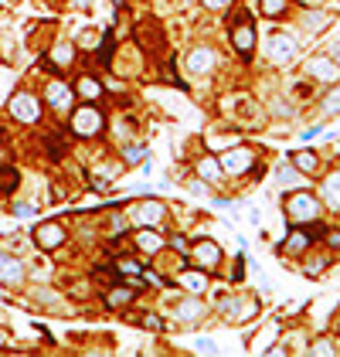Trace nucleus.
I'll list each match as a JSON object with an SVG mask.
<instances>
[{
	"mask_svg": "<svg viewBox=\"0 0 340 357\" xmlns=\"http://www.w3.org/2000/svg\"><path fill=\"white\" fill-rule=\"evenodd\" d=\"M164 214H167V208H164L157 197H147V201H140V204H136L133 221H136L140 228H150V225H160V221H164Z\"/></svg>",
	"mask_w": 340,
	"mask_h": 357,
	"instance_id": "7",
	"label": "nucleus"
},
{
	"mask_svg": "<svg viewBox=\"0 0 340 357\" xmlns=\"http://www.w3.org/2000/svg\"><path fill=\"white\" fill-rule=\"evenodd\" d=\"M136 299V289L130 286V289H109V296H106V306L109 310H119V306H130Z\"/></svg>",
	"mask_w": 340,
	"mask_h": 357,
	"instance_id": "18",
	"label": "nucleus"
},
{
	"mask_svg": "<svg viewBox=\"0 0 340 357\" xmlns=\"http://www.w3.org/2000/svg\"><path fill=\"white\" fill-rule=\"evenodd\" d=\"M197 174H201L204 180H218L225 171H221L218 157H201V160H197Z\"/></svg>",
	"mask_w": 340,
	"mask_h": 357,
	"instance_id": "21",
	"label": "nucleus"
},
{
	"mask_svg": "<svg viewBox=\"0 0 340 357\" xmlns=\"http://www.w3.org/2000/svg\"><path fill=\"white\" fill-rule=\"evenodd\" d=\"M187 256H191V262H194V266L204 269V272H208V269H215L218 262H221V249H218V242H211V238H201V242H194Z\"/></svg>",
	"mask_w": 340,
	"mask_h": 357,
	"instance_id": "4",
	"label": "nucleus"
},
{
	"mask_svg": "<svg viewBox=\"0 0 340 357\" xmlns=\"http://www.w3.org/2000/svg\"><path fill=\"white\" fill-rule=\"evenodd\" d=\"M72 296H88V286L79 282V286H72Z\"/></svg>",
	"mask_w": 340,
	"mask_h": 357,
	"instance_id": "39",
	"label": "nucleus"
},
{
	"mask_svg": "<svg viewBox=\"0 0 340 357\" xmlns=\"http://www.w3.org/2000/svg\"><path fill=\"white\" fill-rule=\"evenodd\" d=\"M324 238H327L334 249H340V232H324Z\"/></svg>",
	"mask_w": 340,
	"mask_h": 357,
	"instance_id": "38",
	"label": "nucleus"
},
{
	"mask_svg": "<svg viewBox=\"0 0 340 357\" xmlns=\"http://www.w3.org/2000/svg\"><path fill=\"white\" fill-rule=\"evenodd\" d=\"M92 279H95L99 286H112V282H119L116 269H95V272H92Z\"/></svg>",
	"mask_w": 340,
	"mask_h": 357,
	"instance_id": "28",
	"label": "nucleus"
},
{
	"mask_svg": "<svg viewBox=\"0 0 340 357\" xmlns=\"http://www.w3.org/2000/svg\"><path fill=\"white\" fill-rule=\"evenodd\" d=\"M330 58H334V62H337V65H340V38H337V41H334V48H330Z\"/></svg>",
	"mask_w": 340,
	"mask_h": 357,
	"instance_id": "41",
	"label": "nucleus"
},
{
	"mask_svg": "<svg viewBox=\"0 0 340 357\" xmlns=\"http://www.w3.org/2000/svg\"><path fill=\"white\" fill-rule=\"evenodd\" d=\"M173 313H177V320H180V323H197V320L204 317V303L191 293L187 299H180V303L173 306Z\"/></svg>",
	"mask_w": 340,
	"mask_h": 357,
	"instance_id": "14",
	"label": "nucleus"
},
{
	"mask_svg": "<svg viewBox=\"0 0 340 357\" xmlns=\"http://www.w3.org/2000/svg\"><path fill=\"white\" fill-rule=\"evenodd\" d=\"M204 7L208 10H225V7H232V0H204Z\"/></svg>",
	"mask_w": 340,
	"mask_h": 357,
	"instance_id": "36",
	"label": "nucleus"
},
{
	"mask_svg": "<svg viewBox=\"0 0 340 357\" xmlns=\"http://www.w3.org/2000/svg\"><path fill=\"white\" fill-rule=\"evenodd\" d=\"M310 232H293L289 238H286V245H282V252H289V256H296V252H303L306 245H310Z\"/></svg>",
	"mask_w": 340,
	"mask_h": 357,
	"instance_id": "23",
	"label": "nucleus"
},
{
	"mask_svg": "<svg viewBox=\"0 0 340 357\" xmlns=\"http://www.w3.org/2000/svg\"><path fill=\"white\" fill-rule=\"evenodd\" d=\"M324 269H327V259H310V262L303 266V272H306V275H317V272H324Z\"/></svg>",
	"mask_w": 340,
	"mask_h": 357,
	"instance_id": "30",
	"label": "nucleus"
},
{
	"mask_svg": "<svg viewBox=\"0 0 340 357\" xmlns=\"http://www.w3.org/2000/svg\"><path fill=\"white\" fill-rule=\"evenodd\" d=\"M72 3H75V7H88V0H72Z\"/></svg>",
	"mask_w": 340,
	"mask_h": 357,
	"instance_id": "42",
	"label": "nucleus"
},
{
	"mask_svg": "<svg viewBox=\"0 0 340 357\" xmlns=\"http://www.w3.org/2000/svg\"><path fill=\"white\" fill-rule=\"evenodd\" d=\"M140 323L143 327H150V330H160L164 323H160V317H140Z\"/></svg>",
	"mask_w": 340,
	"mask_h": 357,
	"instance_id": "35",
	"label": "nucleus"
},
{
	"mask_svg": "<svg viewBox=\"0 0 340 357\" xmlns=\"http://www.w3.org/2000/svg\"><path fill=\"white\" fill-rule=\"evenodd\" d=\"M136 249L154 256V252H160V249H164V238H160L157 232H140V235H136Z\"/></svg>",
	"mask_w": 340,
	"mask_h": 357,
	"instance_id": "19",
	"label": "nucleus"
},
{
	"mask_svg": "<svg viewBox=\"0 0 340 357\" xmlns=\"http://www.w3.org/2000/svg\"><path fill=\"white\" fill-rule=\"evenodd\" d=\"M218 164L225 174H245L252 167V153L249 150H228L225 157H218Z\"/></svg>",
	"mask_w": 340,
	"mask_h": 357,
	"instance_id": "13",
	"label": "nucleus"
},
{
	"mask_svg": "<svg viewBox=\"0 0 340 357\" xmlns=\"http://www.w3.org/2000/svg\"><path fill=\"white\" fill-rule=\"evenodd\" d=\"M327 24V17L324 14H306V27H313V31H320Z\"/></svg>",
	"mask_w": 340,
	"mask_h": 357,
	"instance_id": "32",
	"label": "nucleus"
},
{
	"mask_svg": "<svg viewBox=\"0 0 340 357\" xmlns=\"http://www.w3.org/2000/svg\"><path fill=\"white\" fill-rule=\"evenodd\" d=\"M286 214H289L293 221H317L320 201H317L310 190H296V194L286 197Z\"/></svg>",
	"mask_w": 340,
	"mask_h": 357,
	"instance_id": "1",
	"label": "nucleus"
},
{
	"mask_svg": "<svg viewBox=\"0 0 340 357\" xmlns=\"http://www.w3.org/2000/svg\"><path fill=\"white\" fill-rule=\"evenodd\" d=\"M79 45H82V48H99V34H95V31H82V34H79Z\"/></svg>",
	"mask_w": 340,
	"mask_h": 357,
	"instance_id": "29",
	"label": "nucleus"
},
{
	"mask_svg": "<svg viewBox=\"0 0 340 357\" xmlns=\"http://www.w3.org/2000/svg\"><path fill=\"white\" fill-rule=\"evenodd\" d=\"M72 130H75L79 136H95V133H102V130H106L102 109H95V106H79L75 116H72Z\"/></svg>",
	"mask_w": 340,
	"mask_h": 357,
	"instance_id": "2",
	"label": "nucleus"
},
{
	"mask_svg": "<svg viewBox=\"0 0 340 357\" xmlns=\"http://www.w3.org/2000/svg\"><path fill=\"white\" fill-rule=\"evenodd\" d=\"M143 157H147V147H140V143H130V147L123 150V160H126V164H140Z\"/></svg>",
	"mask_w": 340,
	"mask_h": 357,
	"instance_id": "27",
	"label": "nucleus"
},
{
	"mask_svg": "<svg viewBox=\"0 0 340 357\" xmlns=\"http://www.w3.org/2000/svg\"><path fill=\"white\" fill-rule=\"evenodd\" d=\"M286 3H289V0H258V7H262L265 17H279V14L286 10Z\"/></svg>",
	"mask_w": 340,
	"mask_h": 357,
	"instance_id": "25",
	"label": "nucleus"
},
{
	"mask_svg": "<svg viewBox=\"0 0 340 357\" xmlns=\"http://www.w3.org/2000/svg\"><path fill=\"white\" fill-rule=\"evenodd\" d=\"M334 351H337V347H334L330 341H317V344L310 347V354H334Z\"/></svg>",
	"mask_w": 340,
	"mask_h": 357,
	"instance_id": "31",
	"label": "nucleus"
},
{
	"mask_svg": "<svg viewBox=\"0 0 340 357\" xmlns=\"http://www.w3.org/2000/svg\"><path fill=\"white\" fill-rule=\"evenodd\" d=\"M184 65H187L191 75H208V72L215 69V51H211V48H194Z\"/></svg>",
	"mask_w": 340,
	"mask_h": 357,
	"instance_id": "12",
	"label": "nucleus"
},
{
	"mask_svg": "<svg viewBox=\"0 0 340 357\" xmlns=\"http://www.w3.org/2000/svg\"><path fill=\"white\" fill-rule=\"evenodd\" d=\"M31 211H34L31 204H14V214H31Z\"/></svg>",
	"mask_w": 340,
	"mask_h": 357,
	"instance_id": "40",
	"label": "nucleus"
},
{
	"mask_svg": "<svg viewBox=\"0 0 340 357\" xmlns=\"http://www.w3.org/2000/svg\"><path fill=\"white\" fill-rule=\"evenodd\" d=\"M72 95H75V92L69 89L65 82H51V86L45 89V99H48L55 109H69V106H72Z\"/></svg>",
	"mask_w": 340,
	"mask_h": 357,
	"instance_id": "16",
	"label": "nucleus"
},
{
	"mask_svg": "<svg viewBox=\"0 0 340 357\" xmlns=\"http://www.w3.org/2000/svg\"><path fill=\"white\" fill-rule=\"evenodd\" d=\"M324 112H327V116H337L340 112V89H330L324 95Z\"/></svg>",
	"mask_w": 340,
	"mask_h": 357,
	"instance_id": "26",
	"label": "nucleus"
},
{
	"mask_svg": "<svg viewBox=\"0 0 340 357\" xmlns=\"http://www.w3.org/2000/svg\"><path fill=\"white\" fill-rule=\"evenodd\" d=\"M265 55H269L276 65H286V62L296 55V41H293L289 34L276 31V34H269V41H265Z\"/></svg>",
	"mask_w": 340,
	"mask_h": 357,
	"instance_id": "6",
	"label": "nucleus"
},
{
	"mask_svg": "<svg viewBox=\"0 0 340 357\" xmlns=\"http://www.w3.org/2000/svg\"><path fill=\"white\" fill-rule=\"evenodd\" d=\"M306 72H310L317 82H337L340 79V65L334 62V58H327V55L310 58V62H306Z\"/></svg>",
	"mask_w": 340,
	"mask_h": 357,
	"instance_id": "8",
	"label": "nucleus"
},
{
	"mask_svg": "<svg viewBox=\"0 0 340 357\" xmlns=\"http://www.w3.org/2000/svg\"><path fill=\"white\" fill-rule=\"evenodd\" d=\"M194 351H201V354H215V351H218V344H215V341H197V344H194Z\"/></svg>",
	"mask_w": 340,
	"mask_h": 357,
	"instance_id": "34",
	"label": "nucleus"
},
{
	"mask_svg": "<svg viewBox=\"0 0 340 357\" xmlns=\"http://www.w3.org/2000/svg\"><path fill=\"white\" fill-rule=\"evenodd\" d=\"M293 180H296V167H286L282 164L279 167V184H293Z\"/></svg>",
	"mask_w": 340,
	"mask_h": 357,
	"instance_id": "33",
	"label": "nucleus"
},
{
	"mask_svg": "<svg viewBox=\"0 0 340 357\" xmlns=\"http://www.w3.org/2000/svg\"><path fill=\"white\" fill-rule=\"evenodd\" d=\"M232 45L239 48L242 58H252V48H255V31H252V21L242 17V24L232 31Z\"/></svg>",
	"mask_w": 340,
	"mask_h": 357,
	"instance_id": "10",
	"label": "nucleus"
},
{
	"mask_svg": "<svg viewBox=\"0 0 340 357\" xmlns=\"http://www.w3.org/2000/svg\"><path fill=\"white\" fill-rule=\"evenodd\" d=\"M143 279H147V282H150V286H164V279H160V275H157V272H150V269H147V272H143Z\"/></svg>",
	"mask_w": 340,
	"mask_h": 357,
	"instance_id": "37",
	"label": "nucleus"
},
{
	"mask_svg": "<svg viewBox=\"0 0 340 357\" xmlns=\"http://www.w3.org/2000/svg\"><path fill=\"white\" fill-rule=\"evenodd\" d=\"M177 286L184 289V293H194V296H201L204 289H208V272L204 269H184L180 275H177Z\"/></svg>",
	"mask_w": 340,
	"mask_h": 357,
	"instance_id": "11",
	"label": "nucleus"
},
{
	"mask_svg": "<svg viewBox=\"0 0 340 357\" xmlns=\"http://www.w3.org/2000/svg\"><path fill=\"white\" fill-rule=\"evenodd\" d=\"M75 92L82 95L85 102H92V99H99V95H102V82H99V79H92V75H85V79H79Z\"/></svg>",
	"mask_w": 340,
	"mask_h": 357,
	"instance_id": "20",
	"label": "nucleus"
},
{
	"mask_svg": "<svg viewBox=\"0 0 340 357\" xmlns=\"http://www.w3.org/2000/svg\"><path fill=\"white\" fill-rule=\"evenodd\" d=\"M324 201H327L330 208H337L340 211V171L337 174H330L327 184H324Z\"/></svg>",
	"mask_w": 340,
	"mask_h": 357,
	"instance_id": "22",
	"label": "nucleus"
},
{
	"mask_svg": "<svg viewBox=\"0 0 340 357\" xmlns=\"http://www.w3.org/2000/svg\"><path fill=\"white\" fill-rule=\"evenodd\" d=\"M0 282H3V286H17V282H24V266H21V259H14V256H0Z\"/></svg>",
	"mask_w": 340,
	"mask_h": 357,
	"instance_id": "15",
	"label": "nucleus"
},
{
	"mask_svg": "<svg viewBox=\"0 0 340 357\" xmlns=\"http://www.w3.org/2000/svg\"><path fill=\"white\" fill-rule=\"evenodd\" d=\"M3 344H7V334H3V330H0V347H3Z\"/></svg>",
	"mask_w": 340,
	"mask_h": 357,
	"instance_id": "43",
	"label": "nucleus"
},
{
	"mask_svg": "<svg viewBox=\"0 0 340 357\" xmlns=\"http://www.w3.org/2000/svg\"><path fill=\"white\" fill-rule=\"evenodd\" d=\"M72 58H75V48L62 41V45L55 48V58H51V62H55V69H69V65H72Z\"/></svg>",
	"mask_w": 340,
	"mask_h": 357,
	"instance_id": "24",
	"label": "nucleus"
},
{
	"mask_svg": "<svg viewBox=\"0 0 340 357\" xmlns=\"http://www.w3.org/2000/svg\"><path fill=\"white\" fill-rule=\"evenodd\" d=\"M225 320L228 323H245V320H252L255 313H258V299L252 296H235V299H225Z\"/></svg>",
	"mask_w": 340,
	"mask_h": 357,
	"instance_id": "5",
	"label": "nucleus"
},
{
	"mask_svg": "<svg viewBox=\"0 0 340 357\" xmlns=\"http://www.w3.org/2000/svg\"><path fill=\"white\" fill-rule=\"evenodd\" d=\"M293 167H296L300 174H313V171L320 167V160H317V153H310V150H296V153H293Z\"/></svg>",
	"mask_w": 340,
	"mask_h": 357,
	"instance_id": "17",
	"label": "nucleus"
},
{
	"mask_svg": "<svg viewBox=\"0 0 340 357\" xmlns=\"http://www.w3.org/2000/svg\"><path fill=\"white\" fill-rule=\"evenodd\" d=\"M7 109H10V116H14L17 123H38V119H41V102H38L31 92H17V95L7 102Z\"/></svg>",
	"mask_w": 340,
	"mask_h": 357,
	"instance_id": "3",
	"label": "nucleus"
},
{
	"mask_svg": "<svg viewBox=\"0 0 340 357\" xmlns=\"http://www.w3.org/2000/svg\"><path fill=\"white\" fill-rule=\"evenodd\" d=\"M34 242H38L41 249H58V245L65 242V228H62L58 221H45V225L34 228Z\"/></svg>",
	"mask_w": 340,
	"mask_h": 357,
	"instance_id": "9",
	"label": "nucleus"
}]
</instances>
